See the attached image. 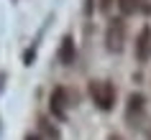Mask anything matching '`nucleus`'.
<instances>
[{
	"label": "nucleus",
	"instance_id": "1",
	"mask_svg": "<svg viewBox=\"0 0 151 140\" xmlns=\"http://www.w3.org/2000/svg\"><path fill=\"white\" fill-rule=\"evenodd\" d=\"M90 97L103 112H108L115 104V87L105 79H95V82H90Z\"/></svg>",
	"mask_w": 151,
	"mask_h": 140
},
{
	"label": "nucleus",
	"instance_id": "2",
	"mask_svg": "<svg viewBox=\"0 0 151 140\" xmlns=\"http://www.w3.org/2000/svg\"><path fill=\"white\" fill-rule=\"evenodd\" d=\"M123 41H126V23L120 18H113L108 23V31H105V46L113 54H120L123 51Z\"/></svg>",
	"mask_w": 151,
	"mask_h": 140
},
{
	"label": "nucleus",
	"instance_id": "3",
	"mask_svg": "<svg viewBox=\"0 0 151 140\" xmlns=\"http://www.w3.org/2000/svg\"><path fill=\"white\" fill-rule=\"evenodd\" d=\"M49 107H51V115H56L59 120L67 117V89H64V87H56L54 92H51Z\"/></svg>",
	"mask_w": 151,
	"mask_h": 140
},
{
	"label": "nucleus",
	"instance_id": "4",
	"mask_svg": "<svg viewBox=\"0 0 151 140\" xmlns=\"http://www.w3.org/2000/svg\"><path fill=\"white\" fill-rule=\"evenodd\" d=\"M136 59L138 61H149L151 59V28L143 26L138 38H136Z\"/></svg>",
	"mask_w": 151,
	"mask_h": 140
},
{
	"label": "nucleus",
	"instance_id": "5",
	"mask_svg": "<svg viewBox=\"0 0 151 140\" xmlns=\"http://www.w3.org/2000/svg\"><path fill=\"white\" fill-rule=\"evenodd\" d=\"M118 8L123 16H133V13H149L151 0H118Z\"/></svg>",
	"mask_w": 151,
	"mask_h": 140
},
{
	"label": "nucleus",
	"instance_id": "6",
	"mask_svg": "<svg viewBox=\"0 0 151 140\" xmlns=\"http://www.w3.org/2000/svg\"><path fill=\"white\" fill-rule=\"evenodd\" d=\"M59 59H62L64 64H72V59H74V41H72L69 36H64V41H62V51H59Z\"/></svg>",
	"mask_w": 151,
	"mask_h": 140
},
{
	"label": "nucleus",
	"instance_id": "7",
	"mask_svg": "<svg viewBox=\"0 0 151 140\" xmlns=\"http://www.w3.org/2000/svg\"><path fill=\"white\" fill-rule=\"evenodd\" d=\"M143 109V97L141 94H131V97H128V115L133 117L136 112H141Z\"/></svg>",
	"mask_w": 151,
	"mask_h": 140
},
{
	"label": "nucleus",
	"instance_id": "8",
	"mask_svg": "<svg viewBox=\"0 0 151 140\" xmlns=\"http://www.w3.org/2000/svg\"><path fill=\"white\" fill-rule=\"evenodd\" d=\"M97 3H100V10H103V13H108V10L113 8V0H97Z\"/></svg>",
	"mask_w": 151,
	"mask_h": 140
},
{
	"label": "nucleus",
	"instance_id": "9",
	"mask_svg": "<svg viewBox=\"0 0 151 140\" xmlns=\"http://www.w3.org/2000/svg\"><path fill=\"white\" fill-rule=\"evenodd\" d=\"M108 140H126V138H120V135H110Z\"/></svg>",
	"mask_w": 151,
	"mask_h": 140
},
{
	"label": "nucleus",
	"instance_id": "10",
	"mask_svg": "<svg viewBox=\"0 0 151 140\" xmlns=\"http://www.w3.org/2000/svg\"><path fill=\"white\" fill-rule=\"evenodd\" d=\"M26 140H41V138H39V135H28Z\"/></svg>",
	"mask_w": 151,
	"mask_h": 140
}]
</instances>
